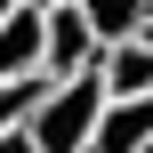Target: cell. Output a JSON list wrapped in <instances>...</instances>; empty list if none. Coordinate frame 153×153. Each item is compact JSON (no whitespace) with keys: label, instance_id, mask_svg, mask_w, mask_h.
I'll use <instances>...</instances> for the list:
<instances>
[{"label":"cell","instance_id":"cell-11","mask_svg":"<svg viewBox=\"0 0 153 153\" xmlns=\"http://www.w3.org/2000/svg\"><path fill=\"white\" fill-rule=\"evenodd\" d=\"M137 40H145V48H153V16H145V32H137Z\"/></svg>","mask_w":153,"mask_h":153},{"label":"cell","instance_id":"cell-3","mask_svg":"<svg viewBox=\"0 0 153 153\" xmlns=\"http://www.w3.org/2000/svg\"><path fill=\"white\" fill-rule=\"evenodd\" d=\"M97 89H105V105H137V97H153V48H145V40L105 48V56H97Z\"/></svg>","mask_w":153,"mask_h":153},{"label":"cell","instance_id":"cell-12","mask_svg":"<svg viewBox=\"0 0 153 153\" xmlns=\"http://www.w3.org/2000/svg\"><path fill=\"white\" fill-rule=\"evenodd\" d=\"M145 8H153V0H145Z\"/></svg>","mask_w":153,"mask_h":153},{"label":"cell","instance_id":"cell-8","mask_svg":"<svg viewBox=\"0 0 153 153\" xmlns=\"http://www.w3.org/2000/svg\"><path fill=\"white\" fill-rule=\"evenodd\" d=\"M0 153H32V137H0Z\"/></svg>","mask_w":153,"mask_h":153},{"label":"cell","instance_id":"cell-13","mask_svg":"<svg viewBox=\"0 0 153 153\" xmlns=\"http://www.w3.org/2000/svg\"><path fill=\"white\" fill-rule=\"evenodd\" d=\"M145 153H153V145H145Z\"/></svg>","mask_w":153,"mask_h":153},{"label":"cell","instance_id":"cell-5","mask_svg":"<svg viewBox=\"0 0 153 153\" xmlns=\"http://www.w3.org/2000/svg\"><path fill=\"white\" fill-rule=\"evenodd\" d=\"M145 145H153V97H137V105H105L89 153H145Z\"/></svg>","mask_w":153,"mask_h":153},{"label":"cell","instance_id":"cell-1","mask_svg":"<svg viewBox=\"0 0 153 153\" xmlns=\"http://www.w3.org/2000/svg\"><path fill=\"white\" fill-rule=\"evenodd\" d=\"M97 121H105V89H97V73H81V81L48 89V105H40V121L24 137H32V153H89L97 145Z\"/></svg>","mask_w":153,"mask_h":153},{"label":"cell","instance_id":"cell-4","mask_svg":"<svg viewBox=\"0 0 153 153\" xmlns=\"http://www.w3.org/2000/svg\"><path fill=\"white\" fill-rule=\"evenodd\" d=\"M40 32H48V8H40V0H32V8H16V16L0 24V81L40 73Z\"/></svg>","mask_w":153,"mask_h":153},{"label":"cell","instance_id":"cell-2","mask_svg":"<svg viewBox=\"0 0 153 153\" xmlns=\"http://www.w3.org/2000/svg\"><path fill=\"white\" fill-rule=\"evenodd\" d=\"M97 32L81 24V8H48V32H40V73L48 81H81V73H97Z\"/></svg>","mask_w":153,"mask_h":153},{"label":"cell","instance_id":"cell-6","mask_svg":"<svg viewBox=\"0 0 153 153\" xmlns=\"http://www.w3.org/2000/svg\"><path fill=\"white\" fill-rule=\"evenodd\" d=\"M145 0H81V24L97 32V48H121V40H137L145 32Z\"/></svg>","mask_w":153,"mask_h":153},{"label":"cell","instance_id":"cell-7","mask_svg":"<svg viewBox=\"0 0 153 153\" xmlns=\"http://www.w3.org/2000/svg\"><path fill=\"white\" fill-rule=\"evenodd\" d=\"M48 73H24V81H0V137H24L32 121H40V105H48Z\"/></svg>","mask_w":153,"mask_h":153},{"label":"cell","instance_id":"cell-10","mask_svg":"<svg viewBox=\"0 0 153 153\" xmlns=\"http://www.w3.org/2000/svg\"><path fill=\"white\" fill-rule=\"evenodd\" d=\"M40 8H81V0H40Z\"/></svg>","mask_w":153,"mask_h":153},{"label":"cell","instance_id":"cell-9","mask_svg":"<svg viewBox=\"0 0 153 153\" xmlns=\"http://www.w3.org/2000/svg\"><path fill=\"white\" fill-rule=\"evenodd\" d=\"M16 8H32V0H0V24H8V16H16Z\"/></svg>","mask_w":153,"mask_h":153}]
</instances>
